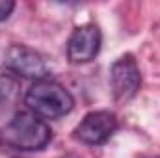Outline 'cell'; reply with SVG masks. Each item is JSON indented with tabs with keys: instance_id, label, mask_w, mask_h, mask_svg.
<instances>
[{
	"instance_id": "cell-8",
	"label": "cell",
	"mask_w": 160,
	"mask_h": 158,
	"mask_svg": "<svg viewBox=\"0 0 160 158\" xmlns=\"http://www.w3.org/2000/svg\"><path fill=\"white\" fill-rule=\"evenodd\" d=\"M13 9H15V2H11V0H0V22L6 21L11 15Z\"/></svg>"
},
{
	"instance_id": "cell-2",
	"label": "cell",
	"mask_w": 160,
	"mask_h": 158,
	"mask_svg": "<svg viewBox=\"0 0 160 158\" xmlns=\"http://www.w3.org/2000/svg\"><path fill=\"white\" fill-rule=\"evenodd\" d=\"M52 132L41 117L30 112H19L4 126L2 140L19 151H39L48 145Z\"/></svg>"
},
{
	"instance_id": "cell-5",
	"label": "cell",
	"mask_w": 160,
	"mask_h": 158,
	"mask_svg": "<svg viewBox=\"0 0 160 158\" xmlns=\"http://www.w3.org/2000/svg\"><path fill=\"white\" fill-rule=\"evenodd\" d=\"M4 63L11 73H15L19 77H24V78L43 80L45 75H47L45 60L36 50H32L26 45H11L6 50Z\"/></svg>"
},
{
	"instance_id": "cell-1",
	"label": "cell",
	"mask_w": 160,
	"mask_h": 158,
	"mask_svg": "<svg viewBox=\"0 0 160 158\" xmlns=\"http://www.w3.org/2000/svg\"><path fill=\"white\" fill-rule=\"evenodd\" d=\"M26 106L32 110L34 116L45 119H58L69 114L75 106L73 95L52 80H36L26 91Z\"/></svg>"
},
{
	"instance_id": "cell-4",
	"label": "cell",
	"mask_w": 160,
	"mask_h": 158,
	"mask_svg": "<svg viewBox=\"0 0 160 158\" xmlns=\"http://www.w3.org/2000/svg\"><path fill=\"white\" fill-rule=\"evenodd\" d=\"M110 82H112L114 97L119 102H125L136 95L142 84V75L136 60L130 54H125L114 62L110 69Z\"/></svg>"
},
{
	"instance_id": "cell-6",
	"label": "cell",
	"mask_w": 160,
	"mask_h": 158,
	"mask_svg": "<svg viewBox=\"0 0 160 158\" xmlns=\"http://www.w3.org/2000/svg\"><path fill=\"white\" fill-rule=\"evenodd\" d=\"M102 36L95 24L77 26L67 41V58L71 63H88L101 50Z\"/></svg>"
},
{
	"instance_id": "cell-3",
	"label": "cell",
	"mask_w": 160,
	"mask_h": 158,
	"mask_svg": "<svg viewBox=\"0 0 160 158\" xmlns=\"http://www.w3.org/2000/svg\"><path fill=\"white\" fill-rule=\"evenodd\" d=\"M118 130V117L112 112H91L75 128V138L86 145H102Z\"/></svg>"
},
{
	"instance_id": "cell-9",
	"label": "cell",
	"mask_w": 160,
	"mask_h": 158,
	"mask_svg": "<svg viewBox=\"0 0 160 158\" xmlns=\"http://www.w3.org/2000/svg\"><path fill=\"white\" fill-rule=\"evenodd\" d=\"M153 158H160V156H153Z\"/></svg>"
},
{
	"instance_id": "cell-7",
	"label": "cell",
	"mask_w": 160,
	"mask_h": 158,
	"mask_svg": "<svg viewBox=\"0 0 160 158\" xmlns=\"http://www.w3.org/2000/svg\"><path fill=\"white\" fill-rule=\"evenodd\" d=\"M15 89H17V84L11 77H0V104L9 102L15 95Z\"/></svg>"
}]
</instances>
